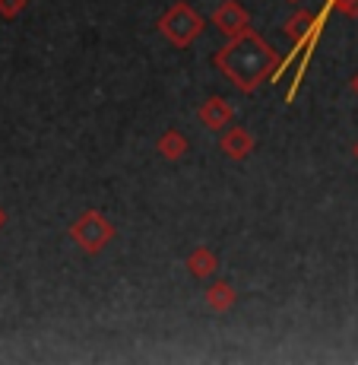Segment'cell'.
Segmentation results:
<instances>
[{"label":"cell","mask_w":358,"mask_h":365,"mask_svg":"<svg viewBox=\"0 0 358 365\" xmlns=\"http://www.w3.org/2000/svg\"><path fill=\"white\" fill-rule=\"evenodd\" d=\"M213 64L238 93H254L266 80H273V73L283 64V58L266 45V38L260 32L248 29V32L235 35V38H228L226 48H219L213 54Z\"/></svg>","instance_id":"obj_1"},{"label":"cell","mask_w":358,"mask_h":365,"mask_svg":"<svg viewBox=\"0 0 358 365\" xmlns=\"http://www.w3.org/2000/svg\"><path fill=\"white\" fill-rule=\"evenodd\" d=\"M203 29H206V19H203L191 4H184V0L172 4L162 13V19H159V32H162L168 38V45H174V48H191L203 35Z\"/></svg>","instance_id":"obj_2"},{"label":"cell","mask_w":358,"mask_h":365,"mask_svg":"<svg viewBox=\"0 0 358 365\" xmlns=\"http://www.w3.org/2000/svg\"><path fill=\"white\" fill-rule=\"evenodd\" d=\"M70 238H73L86 255H98V251H105L115 242V226L108 222V216L95 213V210H86V213L70 226Z\"/></svg>","instance_id":"obj_3"},{"label":"cell","mask_w":358,"mask_h":365,"mask_svg":"<svg viewBox=\"0 0 358 365\" xmlns=\"http://www.w3.org/2000/svg\"><path fill=\"white\" fill-rule=\"evenodd\" d=\"M330 10H333V4H324V10H317V13H311V10H295L292 16L285 19V26H283L285 38L301 41V38H307L311 32L324 29V26H327V16H330Z\"/></svg>","instance_id":"obj_4"},{"label":"cell","mask_w":358,"mask_h":365,"mask_svg":"<svg viewBox=\"0 0 358 365\" xmlns=\"http://www.w3.org/2000/svg\"><path fill=\"white\" fill-rule=\"evenodd\" d=\"M213 23H216V29L226 35V38H235V35L248 32L251 13L244 10L238 0H222V4L216 6V13H213Z\"/></svg>","instance_id":"obj_5"},{"label":"cell","mask_w":358,"mask_h":365,"mask_svg":"<svg viewBox=\"0 0 358 365\" xmlns=\"http://www.w3.org/2000/svg\"><path fill=\"white\" fill-rule=\"evenodd\" d=\"M196 118H200V124L206 130H226L231 124V118H235V108H231V102H226L222 96H209V99L196 108Z\"/></svg>","instance_id":"obj_6"},{"label":"cell","mask_w":358,"mask_h":365,"mask_svg":"<svg viewBox=\"0 0 358 365\" xmlns=\"http://www.w3.org/2000/svg\"><path fill=\"white\" fill-rule=\"evenodd\" d=\"M219 150L226 153L228 159H235V163H244V159L254 153V137L244 128H228L219 137Z\"/></svg>","instance_id":"obj_7"},{"label":"cell","mask_w":358,"mask_h":365,"mask_svg":"<svg viewBox=\"0 0 358 365\" xmlns=\"http://www.w3.org/2000/svg\"><path fill=\"white\" fill-rule=\"evenodd\" d=\"M187 270H191L194 279H209L216 270H219V257L200 245V248H194L191 255H187Z\"/></svg>","instance_id":"obj_8"},{"label":"cell","mask_w":358,"mask_h":365,"mask_svg":"<svg viewBox=\"0 0 358 365\" xmlns=\"http://www.w3.org/2000/svg\"><path fill=\"white\" fill-rule=\"evenodd\" d=\"M159 156H165L168 163H178L181 156H187V150H191V143H187V137L181 130H165L162 137H159L156 143Z\"/></svg>","instance_id":"obj_9"},{"label":"cell","mask_w":358,"mask_h":365,"mask_svg":"<svg viewBox=\"0 0 358 365\" xmlns=\"http://www.w3.org/2000/svg\"><path fill=\"white\" fill-rule=\"evenodd\" d=\"M203 299H206V305L213 308L216 314H226L228 308L235 305V299H238V296H235V286L222 279V283H213V286H209V289L203 292Z\"/></svg>","instance_id":"obj_10"},{"label":"cell","mask_w":358,"mask_h":365,"mask_svg":"<svg viewBox=\"0 0 358 365\" xmlns=\"http://www.w3.org/2000/svg\"><path fill=\"white\" fill-rule=\"evenodd\" d=\"M26 10V0H0V16L4 19H16Z\"/></svg>","instance_id":"obj_11"},{"label":"cell","mask_w":358,"mask_h":365,"mask_svg":"<svg viewBox=\"0 0 358 365\" xmlns=\"http://www.w3.org/2000/svg\"><path fill=\"white\" fill-rule=\"evenodd\" d=\"M333 6L346 16H358V0H333Z\"/></svg>","instance_id":"obj_12"},{"label":"cell","mask_w":358,"mask_h":365,"mask_svg":"<svg viewBox=\"0 0 358 365\" xmlns=\"http://www.w3.org/2000/svg\"><path fill=\"white\" fill-rule=\"evenodd\" d=\"M349 89H352V93H355V99H358V73L352 76V80H349Z\"/></svg>","instance_id":"obj_13"},{"label":"cell","mask_w":358,"mask_h":365,"mask_svg":"<svg viewBox=\"0 0 358 365\" xmlns=\"http://www.w3.org/2000/svg\"><path fill=\"white\" fill-rule=\"evenodd\" d=\"M4 226H6V210L0 207V229H4Z\"/></svg>","instance_id":"obj_14"},{"label":"cell","mask_w":358,"mask_h":365,"mask_svg":"<svg viewBox=\"0 0 358 365\" xmlns=\"http://www.w3.org/2000/svg\"><path fill=\"white\" fill-rule=\"evenodd\" d=\"M355 159H358V143H355Z\"/></svg>","instance_id":"obj_15"},{"label":"cell","mask_w":358,"mask_h":365,"mask_svg":"<svg viewBox=\"0 0 358 365\" xmlns=\"http://www.w3.org/2000/svg\"><path fill=\"white\" fill-rule=\"evenodd\" d=\"M289 4H301V0H289Z\"/></svg>","instance_id":"obj_16"},{"label":"cell","mask_w":358,"mask_h":365,"mask_svg":"<svg viewBox=\"0 0 358 365\" xmlns=\"http://www.w3.org/2000/svg\"><path fill=\"white\" fill-rule=\"evenodd\" d=\"M324 4H333V0H324Z\"/></svg>","instance_id":"obj_17"}]
</instances>
